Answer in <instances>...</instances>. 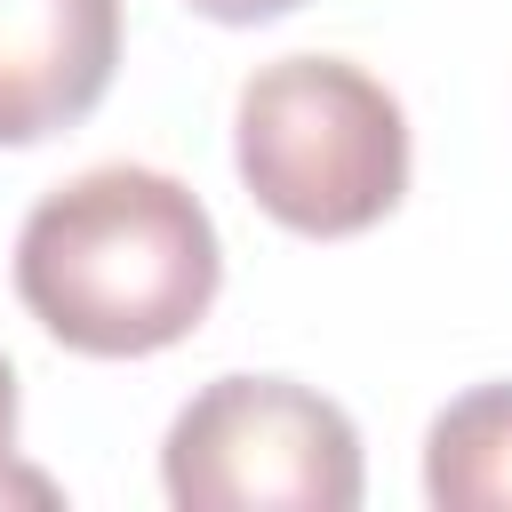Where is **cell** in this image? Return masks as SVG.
I'll list each match as a JSON object with an SVG mask.
<instances>
[{
    "label": "cell",
    "mask_w": 512,
    "mask_h": 512,
    "mask_svg": "<svg viewBox=\"0 0 512 512\" xmlns=\"http://www.w3.org/2000/svg\"><path fill=\"white\" fill-rule=\"evenodd\" d=\"M0 496H48V480L16 472V368L0 360Z\"/></svg>",
    "instance_id": "8992f818"
},
{
    "label": "cell",
    "mask_w": 512,
    "mask_h": 512,
    "mask_svg": "<svg viewBox=\"0 0 512 512\" xmlns=\"http://www.w3.org/2000/svg\"><path fill=\"white\" fill-rule=\"evenodd\" d=\"M120 64V0H0V144L88 120Z\"/></svg>",
    "instance_id": "277c9868"
},
{
    "label": "cell",
    "mask_w": 512,
    "mask_h": 512,
    "mask_svg": "<svg viewBox=\"0 0 512 512\" xmlns=\"http://www.w3.org/2000/svg\"><path fill=\"white\" fill-rule=\"evenodd\" d=\"M232 152L248 200L304 240H352L408 192V120L392 88L344 56H280L248 72Z\"/></svg>",
    "instance_id": "7a4b0ae2"
},
{
    "label": "cell",
    "mask_w": 512,
    "mask_h": 512,
    "mask_svg": "<svg viewBox=\"0 0 512 512\" xmlns=\"http://www.w3.org/2000/svg\"><path fill=\"white\" fill-rule=\"evenodd\" d=\"M160 488L184 512H352L360 432L312 384L216 376L176 408Z\"/></svg>",
    "instance_id": "3957f363"
},
{
    "label": "cell",
    "mask_w": 512,
    "mask_h": 512,
    "mask_svg": "<svg viewBox=\"0 0 512 512\" xmlns=\"http://www.w3.org/2000/svg\"><path fill=\"white\" fill-rule=\"evenodd\" d=\"M216 288V224L160 168H88L56 184L16 232L24 312L88 360H144L184 344L208 320Z\"/></svg>",
    "instance_id": "6da1fadb"
},
{
    "label": "cell",
    "mask_w": 512,
    "mask_h": 512,
    "mask_svg": "<svg viewBox=\"0 0 512 512\" xmlns=\"http://www.w3.org/2000/svg\"><path fill=\"white\" fill-rule=\"evenodd\" d=\"M184 8H200V16H216V24H272V16H288V8H304V0H184Z\"/></svg>",
    "instance_id": "52a82bcc"
},
{
    "label": "cell",
    "mask_w": 512,
    "mask_h": 512,
    "mask_svg": "<svg viewBox=\"0 0 512 512\" xmlns=\"http://www.w3.org/2000/svg\"><path fill=\"white\" fill-rule=\"evenodd\" d=\"M424 496L440 512H512V384H472L432 416Z\"/></svg>",
    "instance_id": "5b68a950"
}]
</instances>
